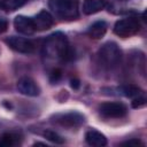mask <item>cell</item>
Here are the masks:
<instances>
[{"mask_svg":"<svg viewBox=\"0 0 147 147\" xmlns=\"http://www.w3.org/2000/svg\"><path fill=\"white\" fill-rule=\"evenodd\" d=\"M17 144V136L13 133H6L0 140V146H14Z\"/></svg>","mask_w":147,"mask_h":147,"instance_id":"17","label":"cell"},{"mask_svg":"<svg viewBox=\"0 0 147 147\" xmlns=\"http://www.w3.org/2000/svg\"><path fill=\"white\" fill-rule=\"evenodd\" d=\"M44 137L47 140H49V141H52L54 144H63L64 142L63 138L60 134H57L55 131H52V130H46L44 132Z\"/></svg>","mask_w":147,"mask_h":147,"instance_id":"16","label":"cell"},{"mask_svg":"<svg viewBox=\"0 0 147 147\" xmlns=\"http://www.w3.org/2000/svg\"><path fill=\"white\" fill-rule=\"evenodd\" d=\"M118 91V94H122L124 96H127V98H136L138 95H141V90L136 86V85H124V86H121L117 88Z\"/></svg>","mask_w":147,"mask_h":147,"instance_id":"14","label":"cell"},{"mask_svg":"<svg viewBox=\"0 0 147 147\" xmlns=\"http://www.w3.org/2000/svg\"><path fill=\"white\" fill-rule=\"evenodd\" d=\"M139 28H140V24H139L137 18H134V17H126V18L118 20L115 23L114 32L118 37L129 38V37H132L133 34H136L139 31Z\"/></svg>","mask_w":147,"mask_h":147,"instance_id":"4","label":"cell"},{"mask_svg":"<svg viewBox=\"0 0 147 147\" xmlns=\"http://www.w3.org/2000/svg\"><path fill=\"white\" fill-rule=\"evenodd\" d=\"M28 0H0V6L6 11H14L22 7Z\"/></svg>","mask_w":147,"mask_h":147,"instance_id":"15","label":"cell"},{"mask_svg":"<svg viewBox=\"0 0 147 147\" xmlns=\"http://www.w3.org/2000/svg\"><path fill=\"white\" fill-rule=\"evenodd\" d=\"M98 59H99L100 64L105 69L113 70L121 63L122 51L116 42L108 41L100 47L98 52Z\"/></svg>","mask_w":147,"mask_h":147,"instance_id":"2","label":"cell"},{"mask_svg":"<svg viewBox=\"0 0 147 147\" xmlns=\"http://www.w3.org/2000/svg\"><path fill=\"white\" fill-rule=\"evenodd\" d=\"M106 31H107V23L105 21H96L88 28L87 34L93 39H100L105 36Z\"/></svg>","mask_w":147,"mask_h":147,"instance_id":"13","label":"cell"},{"mask_svg":"<svg viewBox=\"0 0 147 147\" xmlns=\"http://www.w3.org/2000/svg\"><path fill=\"white\" fill-rule=\"evenodd\" d=\"M42 57L46 64L55 67L71 57V49L67 37L61 32L52 33L42 45Z\"/></svg>","mask_w":147,"mask_h":147,"instance_id":"1","label":"cell"},{"mask_svg":"<svg viewBox=\"0 0 147 147\" xmlns=\"http://www.w3.org/2000/svg\"><path fill=\"white\" fill-rule=\"evenodd\" d=\"M106 7V0H84L83 11L86 15L95 14Z\"/></svg>","mask_w":147,"mask_h":147,"instance_id":"12","label":"cell"},{"mask_svg":"<svg viewBox=\"0 0 147 147\" xmlns=\"http://www.w3.org/2000/svg\"><path fill=\"white\" fill-rule=\"evenodd\" d=\"M99 111L105 118H122L126 115L127 109L121 102H105L100 106Z\"/></svg>","mask_w":147,"mask_h":147,"instance_id":"6","label":"cell"},{"mask_svg":"<svg viewBox=\"0 0 147 147\" xmlns=\"http://www.w3.org/2000/svg\"><path fill=\"white\" fill-rule=\"evenodd\" d=\"M51 10L60 18L71 21L79 16L78 0H49Z\"/></svg>","mask_w":147,"mask_h":147,"instance_id":"3","label":"cell"},{"mask_svg":"<svg viewBox=\"0 0 147 147\" xmlns=\"http://www.w3.org/2000/svg\"><path fill=\"white\" fill-rule=\"evenodd\" d=\"M14 26H15L17 32H20L22 34H25V36H30V34L36 32L33 20L31 17H26L24 15H18V16L15 17Z\"/></svg>","mask_w":147,"mask_h":147,"instance_id":"9","label":"cell"},{"mask_svg":"<svg viewBox=\"0 0 147 147\" xmlns=\"http://www.w3.org/2000/svg\"><path fill=\"white\" fill-rule=\"evenodd\" d=\"M33 23H34V28L36 31H44V30H48L53 26L54 24V20L53 16L46 11V10H40L33 18Z\"/></svg>","mask_w":147,"mask_h":147,"instance_id":"10","label":"cell"},{"mask_svg":"<svg viewBox=\"0 0 147 147\" xmlns=\"http://www.w3.org/2000/svg\"><path fill=\"white\" fill-rule=\"evenodd\" d=\"M85 140L90 146L103 147L107 145V138L96 130H88L85 134Z\"/></svg>","mask_w":147,"mask_h":147,"instance_id":"11","label":"cell"},{"mask_svg":"<svg viewBox=\"0 0 147 147\" xmlns=\"http://www.w3.org/2000/svg\"><path fill=\"white\" fill-rule=\"evenodd\" d=\"M122 145H125V146H139V145H144V142H141L139 139H130V140H126L124 142H122Z\"/></svg>","mask_w":147,"mask_h":147,"instance_id":"20","label":"cell"},{"mask_svg":"<svg viewBox=\"0 0 147 147\" xmlns=\"http://www.w3.org/2000/svg\"><path fill=\"white\" fill-rule=\"evenodd\" d=\"M17 90L24 95L28 96H37L40 93L39 85L30 77H23L17 82Z\"/></svg>","mask_w":147,"mask_h":147,"instance_id":"8","label":"cell"},{"mask_svg":"<svg viewBox=\"0 0 147 147\" xmlns=\"http://www.w3.org/2000/svg\"><path fill=\"white\" fill-rule=\"evenodd\" d=\"M6 42L11 49H14L18 53L31 54V53L34 52V44H33L32 40H30L28 38L11 36V37L6 39Z\"/></svg>","mask_w":147,"mask_h":147,"instance_id":"7","label":"cell"},{"mask_svg":"<svg viewBox=\"0 0 147 147\" xmlns=\"http://www.w3.org/2000/svg\"><path fill=\"white\" fill-rule=\"evenodd\" d=\"M6 10L0 6V33L5 32L8 28V21L6 18Z\"/></svg>","mask_w":147,"mask_h":147,"instance_id":"18","label":"cell"},{"mask_svg":"<svg viewBox=\"0 0 147 147\" xmlns=\"http://www.w3.org/2000/svg\"><path fill=\"white\" fill-rule=\"evenodd\" d=\"M145 96L141 94V95H138L136 98H133V101H132V107L133 108H139V107H142L145 105Z\"/></svg>","mask_w":147,"mask_h":147,"instance_id":"19","label":"cell"},{"mask_svg":"<svg viewBox=\"0 0 147 147\" xmlns=\"http://www.w3.org/2000/svg\"><path fill=\"white\" fill-rule=\"evenodd\" d=\"M53 122L64 127H78L84 123V116L76 111L56 114L53 117Z\"/></svg>","mask_w":147,"mask_h":147,"instance_id":"5","label":"cell"}]
</instances>
